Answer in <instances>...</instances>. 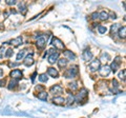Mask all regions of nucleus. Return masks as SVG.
I'll return each instance as SVG.
<instances>
[{
  "mask_svg": "<svg viewBox=\"0 0 126 118\" xmlns=\"http://www.w3.org/2000/svg\"><path fill=\"white\" fill-rule=\"evenodd\" d=\"M78 65H73L69 69H67V71L64 73V76L65 78H75L78 75Z\"/></svg>",
  "mask_w": 126,
  "mask_h": 118,
  "instance_id": "obj_1",
  "label": "nucleus"
},
{
  "mask_svg": "<svg viewBox=\"0 0 126 118\" xmlns=\"http://www.w3.org/2000/svg\"><path fill=\"white\" fill-rule=\"evenodd\" d=\"M87 94H88L87 90H86V89H82V90H80V92L78 93V95L75 96V100H76L77 102H81L82 100L85 99V98L87 97Z\"/></svg>",
  "mask_w": 126,
  "mask_h": 118,
  "instance_id": "obj_2",
  "label": "nucleus"
},
{
  "mask_svg": "<svg viewBox=\"0 0 126 118\" xmlns=\"http://www.w3.org/2000/svg\"><path fill=\"white\" fill-rule=\"evenodd\" d=\"M52 44L55 46V49H59V50H63L64 49V43H63L60 39L55 37L52 39Z\"/></svg>",
  "mask_w": 126,
  "mask_h": 118,
  "instance_id": "obj_3",
  "label": "nucleus"
},
{
  "mask_svg": "<svg viewBox=\"0 0 126 118\" xmlns=\"http://www.w3.org/2000/svg\"><path fill=\"white\" fill-rule=\"evenodd\" d=\"M110 72H111V71H110L109 65H106V64H104L103 66H100V69H99V74L102 77L108 76Z\"/></svg>",
  "mask_w": 126,
  "mask_h": 118,
  "instance_id": "obj_4",
  "label": "nucleus"
},
{
  "mask_svg": "<svg viewBox=\"0 0 126 118\" xmlns=\"http://www.w3.org/2000/svg\"><path fill=\"white\" fill-rule=\"evenodd\" d=\"M101 66V62L99 59H94V60H93L92 62L89 63V70L92 71V72H94V71L99 70Z\"/></svg>",
  "mask_w": 126,
  "mask_h": 118,
  "instance_id": "obj_5",
  "label": "nucleus"
},
{
  "mask_svg": "<svg viewBox=\"0 0 126 118\" xmlns=\"http://www.w3.org/2000/svg\"><path fill=\"white\" fill-rule=\"evenodd\" d=\"M120 57H117L115 60H113L111 62V64L109 65V68H110V71H112L113 73H116L117 72V70L119 69V66H120V63H121V60H120Z\"/></svg>",
  "mask_w": 126,
  "mask_h": 118,
  "instance_id": "obj_6",
  "label": "nucleus"
},
{
  "mask_svg": "<svg viewBox=\"0 0 126 118\" xmlns=\"http://www.w3.org/2000/svg\"><path fill=\"white\" fill-rule=\"evenodd\" d=\"M22 75H23V74H22L21 71H20V70H17V69H16V70H13V71L11 72V74H10V76L12 77V79H14V80L21 79V78H22Z\"/></svg>",
  "mask_w": 126,
  "mask_h": 118,
  "instance_id": "obj_7",
  "label": "nucleus"
},
{
  "mask_svg": "<svg viewBox=\"0 0 126 118\" xmlns=\"http://www.w3.org/2000/svg\"><path fill=\"white\" fill-rule=\"evenodd\" d=\"M36 45L38 49H43L46 45V38L44 36H40L38 37L37 41H36Z\"/></svg>",
  "mask_w": 126,
  "mask_h": 118,
  "instance_id": "obj_8",
  "label": "nucleus"
},
{
  "mask_svg": "<svg viewBox=\"0 0 126 118\" xmlns=\"http://www.w3.org/2000/svg\"><path fill=\"white\" fill-rule=\"evenodd\" d=\"M34 58H33V54H30V55H27V56L25 57V59L23 60V64L26 65V66H31V65H33L34 64Z\"/></svg>",
  "mask_w": 126,
  "mask_h": 118,
  "instance_id": "obj_9",
  "label": "nucleus"
},
{
  "mask_svg": "<svg viewBox=\"0 0 126 118\" xmlns=\"http://www.w3.org/2000/svg\"><path fill=\"white\" fill-rule=\"evenodd\" d=\"M82 58H83L84 61H89L93 59V53L90 52L89 50H85L83 54H82Z\"/></svg>",
  "mask_w": 126,
  "mask_h": 118,
  "instance_id": "obj_10",
  "label": "nucleus"
},
{
  "mask_svg": "<svg viewBox=\"0 0 126 118\" xmlns=\"http://www.w3.org/2000/svg\"><path fill=\"white\" fill-rule=\"evenodd\" d=\"M65 102V98L64 97H61V96H56L53 98V103L57 104V105H62L64 104Z\"/></svg>",
  "mask_w": 126,
  "mask_h": 118,
  "instance_id": "obj_11",
  "label": "nucleus"
},
{
  "mask_svg": "<svg viewBox=\"0 0 126 118\" xmlns=\"http://www.w3.org/2000/svg\"><path fill=\"white\" fill-rule=\"evenodd\" d=\"M62 92H63V88L59 84L53 85L52 88H50V93H53V94H61Z\"/></svg>",
  "mask_w": 126,
  "mask_h": 118,
  "instance_id": "obj_12",
  "label": "nucleus"
},
{
  "mask_svg": "<svg viewBox=\"0 0 126 118\" xmlns=\"http://www.w3.org/2000/svg\"><path fill=\"white\" fill-rule=\"evenodd\" d=\"M46 75H49L50 77H53V78H58L59 77V73L55 68H48Z\"/></svg>",
  "mask_w": 126,
  "mask_h": 118,
  "instance_id": "obj_13",
  "label": "nucleus"
},
{
  "mask_svg": "<svg viewBox=\"0 0 126 118\" xmlns=\"http://www.w3.org/2000/svg\"><path fill=\"white\" fill-rule=\"evenodd\" d=\"M22 42H23L22 37L21 36H18L17 38H15V39H13V40L11 41V44L14 45V46H19V45L22 44Z\"/></svg>",
  "mask_w": 126,
  "mask_h": 118,
  "instance_id": "obj_14",
  "label": "nucleus"
},
{
  "mask_svg": "<svg viewBox=\"0 0 126 118\" xmlns=\"http://www.w3.org/2000/svg\"><path fill=\"white\" fill-rule=\"evenodd\" d=\"M58 58H59V53L58 52L54 53V54H50L48 56V62L50 64H53V63H55V62L58 60Z\"/></svg>",
  "mask_w": 126,
  "mask_h": 118,
  "instance_id": "obj_15",
  "label": "nucleus"
},
{
  "mask_svg": "<svg viewBox=\"0 0 126 118\" xmlns=\"http://www.w3.org/2000/svg\"><path fill=\"white\" fill-rule=\"evenodd\" d=\"M58 65H59V68H61V69H64L66 65H67V59H65V58H60V59H58Z\"/></svg>",
  "mask_w": 126,
  "mask_h": 118,
  "instance_id": "obj_16",
  "label": "nucleus"
},
{
  "mask_svg": "<svg viewBox=\"0 0 126 118\" xmlns=\"http://www.w3.org/2000/svg\"><path fill=\"white\" fill-rule=\"evenodd\" d=\"M64 56L66 58H68L69 60H75V59H76V55H75L73 52H70V51H65V52H64Z\"/></svg>",
  "mask_w": 126,
  "mask_h": 118,
  "instance_id": "obj_17",
  "label": "nucleus"
},
{
  "mask_svg": "<svg viewBox=\"0 0 126 118\" xmlns=\"http://www.w3.org/2000/svg\"><path fill=\"white\" fill-rule=\"evenodd\" d=\"M109 17H108V13L107 12H105V11H102L101 13H99V19L102 21H105V20H107Z\"/></svg>",
  "mask_w": 126,
  "mask_h": 118,
  "instance_id": "obj_18",
  "label": "nucleus"
},
{
  "mask_svg": "<svg viewBox=\"0 0 126 118\" xmlns=\"http://www.w3.org/2000/svg\"><path fill=\"white\" fill-rule=\"evenodd\" d=\"M74 101H75V96L73 95L72 93H69V94H68V96H67V98H66V99H65L66 104L70 105L72 103H74Z\"/></svg>",
  "mask_w": 126,
  "mask_h": 118,
  "instance_id": "obj_19",
  "label": "nucleus"
},
{
  "mask_svg": "<svg viewBox=\"0 0 126 118\" xmlns=\"http://www.w3.org/2000/svg\"><path fill=\"white\" fill-rule=\"evenodd\" d=\"M118 32H119V36H120L121 38L125 39V37H126V27H125V26H122V27H120Z\"/></svg>",
  "mask_w": 126,
  "mask_h": 118,
  "instance_id": "obj_20",
  "label": "nucleus"
},
{
  "mask_svg": "<svg viewBox=\"0 0 126 118\" xmlns=\"http://www.w3.org/2000/svg\"><path fill=\"white\" fill-rule=\"evenodd\" d=\"M99 60H100V62L101 61H108V60H110V57H109V55L107 53H102Z\"/></svg>",
  "mask_w": 126,
  "mask_h": 118,
  "instance_id": "obj_21",
  "label": "nucleus"
},
{
  "mask_svg": "<svg viewBox=\"0 0 126 118\" xmlns=\"http://www.w3.org/2000/svg\"><path fill=\"white\" fill-rule=\"evenodd\" d=\"M47 93L46 92H40V93H38V95H37V97L39 98V99H41V100H46L47 99Z\"/></svg>",
  "mask_w": 126,
  "mask_h": 118,
  "instance_id": "obj_22",
  "label": "nucleus"
},
{
  "mask_svg": "<svg viewBox=\"0 0 126 118\" xmlns=\"http://www.w3.org/2000/svg\"><path fill=\"white\" fill-rule=\"evenodd\" d=\"M18 84V80H11L10 81V83H9V86H7V89L9 90H13V89H15L16 88V85Z\"/></svg>",
  "mask_w": 126,
  "mask_h": 118,
  "instance_id": "obj_23",
  "label": "nucleus"
},
{
  "mask_svg": "<svg viewBox=\"0 0 126 118\" xmlns=\"http://www.w3.org/2000/svg\"><path fill=\"white\" fill-rule=\"evenodd\" d=\"M120 29V24H112L110 27V33L111 34H116Z\"/></svg>",
  "mask_w": 126,
  "mask_h": 118,
  "instance_id": "obj_24",
  "label": "nucleus"
},
{
  "mask_svg": "<svg viewBox=\"0 0 126 118\" xmlns=\"http://www.w3.org/2000/svg\"><path fill=\"white\" fill-rule=\"evenodd\" d=\"M19 11H20L23 15L26 13L27 10H26V5L24 4V3H20V4H19Z\"/></svg>",
  "mask_w": 126,
  "mask_h": 118,
  "instance_id": "obj_25",
  "label": "nucleus"
},
{
  "mask_svg": "<svg viewBox=\"0 0 126 118\" xmlns=\"http://www.w3.org/2000/svg\"><path fill=\"white\" fill-rule=\"evenodd\" d=\"M39 80L41 82H46L48 80V77H47L46 74H40V75H39Z\"/></svg>",
  "mask_w": 126,
  "mask_h": 118,
  "instance_id": "obj_26",
  "label": "nucleus"
},
{
  "mask_svg": "<svg viewBox=\"0 0 126 118\" xmlns=\"http://www.w3.org/2000/svg\"><path fill=\"white\" fill-rule=\"evenodd\" d=\"M68 86H69V89L72 90V91H74V90H77L78 89V83L76 81H73V82H70V83L68 84Z\"/></svg>",
  "mask_w": 126,
  "mask_h": 118,
  "instance_id": "obj_27",
  "label": "nucleus"
},
{
  "mask_svg": "<svg viewBox=\"0 0 126 118\" xmlns=\"http://www.w3.org/2000/svg\"><path fill=\"white\" fill-rule=\"evenodd\" d=\"M98 31H99L100 34H105L106 32H107V29L103 25H98Z\"/></svg>",
  "mask_w": 126,
  "mask_h": 118,
  "instance_id": "obj_28",
  "label": "nucleus"
},
{
  "mask_svg": "<svg viewBox=\"0 0 126 118\" xmlns=\"http://www.w3.org/2000/svg\"><path fill=\"white\" fill-rule=\"evenodd\" d=\"M24 54H25V51H20L18 54H17V57H16V59L19 61L20 59H22L23 58V56H24Z\"/></svg>",
  "mask_w": 126,
  "mask_h": 118,
  "instance_id": "obj_29",
  "label": "nucleus"
},
{
  "mask_svg": "<svg viewBox=\"0 0 126 118\" xmlns=\"http://www.w3.org/2000/svg\"><path fill=\"white\" fill-rule=\"evenodd\" d=\"M112 85H113V92H117V90L119 89V83H118L117 79H112Z\"/></svg>",
  "mask_w": 126,
  "mask_h": 118,
  "instance_id": "obj_30",
  "label": "nucleus"
},
{
  "mask_svg": "<svg viewBox=\"0 0 126 118\" xmlns=\"http://www.w3.org/2000/svg\"><path fill=\"white\" fill-rule=\"evenodd\" d=\"M12 55H13V49H9V50H6V53L4 54V56L6 57V58H9V57H11Z\"/></svg>",
  "mask_w": 126,
  "mask_h": 118,
  "instance_id": "obj_31",
  "label": "nucleus"
},
{
  "mask_svg": "<svg viewBox=\"0 0 126 118\" xmlns=\"http://www.w3.org/2000/svg\"><path fill=\"white\" fill-rule=\"evenodd\" d=\"M119 78L120 79H122V80H125V70H122L121 72L119 73Z\"/></svg>",
  "mask_w": 126,
  "mask_h": 118,
  "instance_id": "obj_32",
  "label": "nucleus"
},
{
  "mask_svg": "<svg viewBox=\"0 0 126 118\" xmlns=\"http://www.w3.org/2000/svg\"><path fill=\"white\" fill-rule=\"evenodd\" d=\"M92 19L93 20H97V19H99V13L98 12H94L92 14Z\"/></svg>",
  "mask_w": 126,
  "mask_h": 118,
  "instance_id": "obj_33",
  "label": "nucleus"
},
{
  "mask_svg": "<svg viewBox=\"0 0 126 118\" xmlns=\"http://www.w3.org/2000/svg\"><path fill=\"white\" fill-rule=\"evenodd\" d=\"M16 3H17L16 0H6V4L7 5H15Z\"/></svg>",
  "mask_w": 126,
  "mask_h": 118,
  "instance_id": "obj_34",
  "label": "nucleus"
},
{
  "mask_svg": "<svg viewBox=\"0 0 126 118\" xmlns=\"http://www.w3.org/2000/svg\"><path fill=\"white\" fill-rule=\"evenodd\" d=\"M111 17V19H117V15H116V13H113V12H109L108 13V17Z\"/></svg>",
  "mask_w": 126,
  "mask_h": 118,
  "instance_id": "obj_35",
  "label": "nucleus"
},
{
  "mask_svg": "<svg viewBox=\"0 0 126 118\" xmlns=\"http://www.w3.org/2000/svg\"><path fill=\"white\" fill-rule=\"evenodd\" d=\"M3 50H4V48H3V46H2V48L0 49V58H1V57L3 56Z\"/></svg>",
  "mask_w": 126,
  "mask_h": 118,
  "instance_id": "obj_36",
  "label": "nucleus"
},
{
  "mask_svg": "<svg viewBox=\"0 0 126 118\" xmlns=\"http://www.w3.org/2000/svg\"><path fill=\"white\" fill-rule=\"evenodd\" d=\"M5 85V80H0V86Z\"/></svg>",
  "mask_w": 126,
  "mask_h": 118,
  "instance_id": "obj_37",
  "label": "nucleus"
},
{
  "mask_svg": "<svg viewBox=\"0 0 126 118\" xmlns=\"http://www.w3.org/2000/svg\"><path fill=\"white\" fill-rule=\"evenodd\" d=\"M36 90H37V91H42L43 88H42V86H36Z\"/></svg>",
  "mask_w": 126,
  "mask_h": 118,
  "instance_id": "obj_38",
  "label": "nucleus"
},
{
  "mask_svg": "<svg viewBox=\"0 0 126 118\" xmlns=\"http://www.w3.org/2000/svg\"><path fill=\"white\" fill-rule=\"evenodd\" d=\"M2 75H3V70H2V69H0V78L2 77Z\"/></svg>",
  "mask_w": 126,
  "mask_h": 118,
  "instance_id": "obj_39",
  "label": "nucleus"
}]
</instances>
